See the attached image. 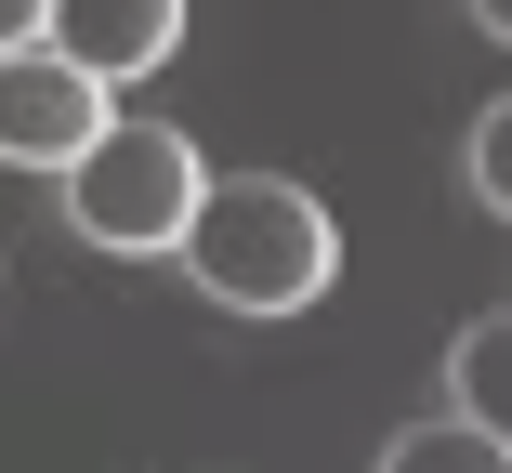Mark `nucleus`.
<instances>
[{"label": "nucleus", "mask_w": 512, "mask_h": 473, "mask_svg": "<svg viewBox=\"0 0 512 473\" xmlns=\"http://www.w3.org/2000/svg\"><path fill=\"white\" fill-rule=\"evenodd\" d=\"M381 473H512V447H499L486 421L447 408V421H407V434L381 447Z\"/></svg>", "instance_id": "nucleus-6"}, {"label": "nucleus", "mask_w": 512, "mask_h": 473, "mask_svg": "<svg viewBox=\"0 0 512 473\" xmlns=\"http://www.w3.org/2000/svg\"><path fill=\"white\" fill-rule=\"evenodd\" d=\"M473 198L512 211V106H473Z\"/></svg>", "instance_id": "nucleus-7"}, {"label": "nucleus", "mask_w": 512, "mask_h": 473, "mask_svg": "<svg viewBox=\"0 0 512 473\" xmlns=\"http://www.w3.org/2000/svg\"><path fill=\"white\" fill-rule=\"evenodd\" d=\"M106 106L119 92L92 66H66L53 40H0V158L14 171H66L92 132H106Z\"/></svg>", "instance_id": "nucleus-3"}, {"label": "nucleus", "mask_w": 512, "mask_h": 473, "mask_svg": "<svg viewBox=\"0 0 512 473\" xmlns=\"http://www.w3.org/2000/svg\"><path fill=\"white\" fill-rule=\"evenodd\" d=\"M447 408L486 421V434H512V316H473L447 342Z\"/></svg>", "instance_id": "nucleus-5"}, {"label": "nucleus", "mask_w": 512, "mask_h": 473, "mask_svg": "<svg viewBox=\"0 0 512 473\" xmlns=\"http://www.w3.org/2000/svg\"><path fill=\"white\" fill-rule=\"evenodd\" d=\"M0 40H40V0H0Z\"/></svg>", "instance_id": "nucleus-8"}, {"label": "nucleus", "mask_w": 512, "mask_h": 473, "mask_svg": "<svg viewBox=\"0 0 512 473\" xmlns=\"http://www.w3.org/2000/svg\"><path fill=\"white\" fill-rule=\"evenodd\" d=\"M40 40L119 92V79L171 66V40H184V0H40Z\"/></svg>", "instance_id": "nucleus-4"}, {"label": "nucleus", "mask_w": 512, "mask_h": 473, "mask_svg": "<svg viewBox=\"0 0 512 473\" xmlns=\"http://www.w3.org/2000/svg\"><path fill=\"white\" fill-rule=\"evenodd\" d=\"M171 263H184L224 316H302V303L342 276V224L302 198L289 171H224V184H197Z\"/></svg>", "instance_id": "nucleus-1"}, {"label": "nucleus", "mask_w": 512, "mask_h": 473, "mask_svg": "<svg viewBox=\"0 0 512 473\" xmlns=\"http://www.w3.org/2000/svg\"><path fill=\"white\" fill-rule=\"evenodd\" d=\"M66 224H79V250H119V263H158L171 237H184V211H197V145L171 132V119H119L106 106V132H92L66 171Z\"/></svg>", "instance_id": "nucleus-2"}, {"label": "nucleus", "mask_w": 512, "mask_h": 473, "mask_svg": "<svg viewBox=\"0 0 512 473\" xmlns=\"http://www.w3.org/2000/svg\"><path fill=\"white\" fill-rule=\"evenodd\" d=\"M473 27H486V40H512V0H473Z\"/></svg>", "instance_id": "nucleus-9"}]
</instances>
